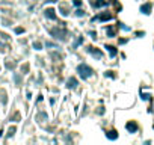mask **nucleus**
I'll return each instance as SVG.
<instances>
[{
    "label": "nucleus",
    "instance_id": "obj_1",
    "mask_svg": "<svg viewBox=\"0 0 154 145\" xmlns=\"http://www.w3.org/2000/svg\"><path fill=\"white\" fill-rule=\"evenodd\" d=\"M77 72L83 77V79H88V77H91L92 76V68L91 67H88V65H85V64H80L79 67H77Z\"/></svg>",
    "mask_w": 154,
    "mask_h": 145
},
{
    "label": "nucleus",
    "instance_id": "obj_2",
    "mask_svg": "<svg viewBox=\"0 0 154 145\" xmlns=\"http://www.w3.org/2000/svg\"><path fill=\"white\" fill-rule=\"evenodd\" d=\"M125 129H127L130 133H135V132L138 130V124H136V123H133V121H131V123H127Z\"/></svg>",
    "mask_w": 154,
    "mask_h": 145
},
{
    "label": "nucleus",
    "instance_id": "obj_3",
    "mask_svg": "<svg viewBox=\"0 0 154 145\" xmlns=\"http://www.w3.org/2000/svg\"><path fill=\"white\" fill-rule=\"evenodd\" d=\"M141 12L148 15V14L151 12V5H150V3H145V5H142V6H141Z\"/></svg>",
    "mask_w": 154,
    "mask_h": 145
},
{
    "label": "nucleus",
    "instance_id": "obj_4",
    "mask_svg": "<svg viewBox=\"0 0 154 145\" xmlns=\"http://www.w3.org/2000/svg\"><path fill=\"white\" fill-rule=\"evenodd\" d=\"M67 86H68V88H71V89H73V88H76V86H77V80H76L74 77L68 79V80H67Z\"/></svg>",
    "mask_w": 154,
    "mask_h": 145
},
{
    "label": "nucleus",
    "instance_id": "obj_5",
    "mask_svg": "<svg viewBox=\"0 0 154 145\" xmlns=\"http://www.w3.org/2000/svg\"><path fill=\"white\" fill-rule=\"evenodd\" d=\"M106 136H107V139H111V141H115V139L118 138V135H116V132H115V130H112V132L106 133Z\"/></svg>",
    "mask_w": 154,
    "mask_h": 145
},
{
    "label": "nucleus",
    "instance_id": "obj_6",
    "mask_svg": "<svg viewBox=\"0 0 154 145\" xmlns=\"http://www.w3.org/2000/svg\"><path fill=\"white\" fill-rule=\"evenodd\" d=\"M89 52H91V53H92V56H95L97 59H100V58L103 56V53H101V52H98V50H94L92 47H89Z\"/></svg>",
    "mask_w": 154,
    "mask_h": 145
},
{
    "label": "nucleus",
    "instance_id": "obj_7",
    "mask_svg": "<svg viewBox=\"0 0 154 145\" xmlns=\"http://www.w3.org/2000/svg\"><path fill=\"white\" fill-rule=\"evenodd\" d=\"M46 17H47V18H50V20H55V18H56L55 11H53V9H47V11H46Z\"/></svg>",
    "mask_w": 154,
    "mask_h": 145
},
{
    "label": "nucleus",
    "instance_id": "obj_8",
    "mask_svg": "<svg viewBox=\"0 0 154 145\" xmlns=\"http://www.w3.org/2000/svg\"><path fill=\"white\" fill-rule=\"evenodd\" d=\"M106 48L109 50V53H111V56H115V55H116V50H115V47H112V45H107Z\"/></svg>",
    "mask_w": 154,
    "mask_h": 145
},
{
    "label": "nucleus",
    "instance_id": "obj_9",
    "mask_svg": "<svg viewBox=\"0 0 154 145\" xmlns=\"http://www.w3.org/2000/svg\"><path fill=\"white\" fill-rule=\"evenodd\" d=\"M97 18L104 21V20H111V18H112V15H111V14H103V15H100V17H97Z\"/></svg>",
    "mask_w": 154,
    "mask_h": 145
},
{
    "label": "nucleus",
    "instance_id": "obj_10",
    "mask_svg": "<svg viewBox=\"0 0 154 145\" xmlns=\"http://www.w3.org/2000/svg\"><path fill=\"white\" fill-rule=\"evenodd\" d=\"M107 33L111 35V36H113V35H115V30H113L112 27H109V29H107Z\"/></svg>",
    "mask_w": 154,
    "mask_h": 145
},
{
    "label": "nucleus",
    "instance_id": "obj_11",
    "mask_svg": "<svg viewBox=\"0 0 154 145\" xmlns=\"http://www.w3.org/2000/svg\"><path fill=\"white\" fill-rule=\"evenodd\" d=\"M33 47L36 48V50H41V44H39V42H35V44H33Z\"/></svg>",
    "mask_w": 154,
    "mask_h": 145
},
{
    "label": "nucleus",
    "instance_id": "obj_12",
    "mask_svg": "<svg viewBox=\"0 0 154 145\" xmlns=\"http://www.w3.org/2000/svg\"><path fill=\"white\" fill-rule=\"evenodd\" d=\"M74 5H76V6H80L82 2H80V0H74Z\"/></svg>",
    "mask_w": 154,
    "mask_h": 145
},
{
    "label": "nucleus",
    "instance_id": "obj_13",
    "mask_svg": "<svg viewBox=\"0 0 154 145\" xmlns=\"http://www.w3.org/2000/svg\"><path fill=\"white\" fill-rule=\"evenodd\" d=\"M15 32H17V33H21V32H23V29H21V27H17Z\"/></svg>",
    "mask_w": 154,
    "mask_h": 145
},
{
    "label": "nucleus",
    "instance_id": "obj_14",
    "mask_svg": "<svg viewBox=\"0 0 154 145\" xmlns=\"http://www.w3.org/2000/svg\"><path fill=\"white\" fill-rule=\"evenodd\" d=\"M83 14H85V12H83V11H80V9H79V11H77V15H79V17H82V15H83Z\"/></svg>",
    "mask_w": 154,
    "mask_h": 145
}]
</instances>
